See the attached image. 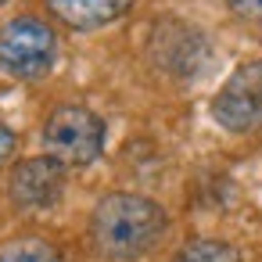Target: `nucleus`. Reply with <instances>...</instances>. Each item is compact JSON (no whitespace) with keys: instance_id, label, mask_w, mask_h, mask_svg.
Returning a JSON list of instances; mask_svg holds the SVG:
<instances>
[{"instance_id":"6","label":"nucleus","mask_w":262,"mask_h":262,"mask_svg":"<svg viewBox=\"0 0 262 262\" xmlns=\"http://www.w3.org/2000/svg\"><path fill=\"white\" fill-rule=\"evenodd\" d=\"M129 4L133 0H47L51 15L79 33H94V29L119 22L129 11Z\"/></svg>"},{"instance_id":"11","label":"nucleus","mask_w":262,"mask_h":262,"mask_svg":"<svg viewBox=\"0 0 262 262\" xmlns=\"http://www.w3.org/2000/svg\"><path fill=\"white\" fill-rule=\"evenodd\" d=\"M4 4H8V0H0V8H4Z\"/></svg>"},{"instance_id":"7","label":"nucleus","mask_w":262,"mask_h":262,"mask_svg":"<svg viewBox=\"0 0 262 262\" xmlns=\"http://www.w3.org/2000/svg\"><path fill=\"white\" fill-rule=\"evenodd\" d=\"M172 262H244L241 251L226 241H215V237H194L180 248V255Z\"/></svg>"},{"instance_id":"1","label":"nucleus","mask_w":262,"mask_h":262,"mask_svg":"<svg viewBox=\"0 0 262 262\" xmlns=\"http://www.w3.org/2000/svg\"><path fill=\"white\" fill-rule=\"evenodd\" d=\"M169 215L158 201L129 190L104 194L90 212V244L108 262H137L165 237Z\"/></svg>"},{"instance_id":"10","label":"nucleus","mask_w":262,"mask_h":262,"mask_svg":"<svg viewBox=\"0 0 262 262\" xmlns=\"http://www.w3.org/2000/svg\"><path fill=\"white\" fill-rule=\"evenodd\" d=\"M226 4L244 18H262V0H226Z\"/></svg>"},{"instance_id":"8","label":"nucleus","mask_w":262,"mask_h":262,"mask_svg":"<svg viewBox=\"0 0 262 262\" xmlns=\"http://www.w3.org/2000/svg\"><path fill=\"white\" fill-rule=\"evenodd\" d=\"M0 262H61V251L43 237H18L0 251Z\"/></svg>"},{"instance_id":"9","label":"nucleus","mask_w":262,"mask_h":262,"mask_svg":"<svg viewBox=\"0 0 262 262\" xmlns=\"http://www.w3.org/2000/svg\"><path fill=\"white\" fill-rule=\"evenodd\" d=\"M11 155H15V133L8 122H0V169L11 162Z\"/></svg>"},{"instance_id":"4","label":"nucleus","mask_w":262,"mask_h":262,"mask_svg":"<svg viewBox=\"0 0 262 262\" xmlns=\"http://www.w3.org/2000/svg\"><path fill=\"white\" fill-rule=\"evenodd\" d=\"M212 119L226 133H251L262 126V58L237 65L212 97Z\"/></svg>"},{"instance_id":"5","label":"nucleus","mask_w":262,"mask_h":262,"mask_svg":"<svg viewBox=\"0 0 262 262\" xmlns=\"http://www.w3.org/2000/svg\"><path fill=\"white\" fill-rule=\"evenodd\" d=\"M65 176L69 169L61 162H54L51 155H36V158H26L11 169L8 176V194L18 208H29V212H40V208H51L61 201L65 194Z\"/></svg>"},{"instance_id":"2","label":"nucleus","mask_w":262,"mask_h":262,"mask_svg":"<svg viewBox=\"0 0 262 262\" xmlns=\"http://www.w3.org/2000/svg\"><path fill=\"white\" fill-rule=\"evenodd\" d=\"M104 119L97 112H90L86 104H61L47 115L43 129H40V144L43 155H51L54 162H61L65 169H86L101 158L104 151Z\"/></svg>"},{"instance_id":"3","label":"nucleus","mask_w":262,"mask_h":262,"mask_svg":"<svg viewBox=\"0 0 262 262\" xmlns=\"http://www.w3.org/2000/svg\"><path fill=\"white\" fill-rule=\"evenodd\" d=\"M58 61V33L36 18L18 15L0 26V69L15 79H43Z\"/></svg>"}]
</instances>
